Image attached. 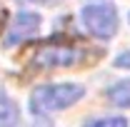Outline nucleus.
<instances>
[{"label": "nucleus", "instance_id": "6e6552de", "mask_svg": "<svg viewBox=\"0 0 130 127\" xmlns=\"http://www.w3.org/2000/svg\"><path fill=\"white\" fill-rule=\"evenodd\" d=\"M115 67H130V52H123L115 57Z\"/></svg>", "mask_w": 130, "mask_h": 127}, {"label": "nucleus", "instance_id": "20e7f679", "mask_svg": "<svg viewBox=\"0 0 130 127\" xmlns=\"http://www.w3.org/2000/svg\"><path fill=\"white\" fill-rule=\"evenodd\" d=\"M80 52L73 48H65V45H50V48H43L35 57L32 62L38 67H70V65L78 62Z\"/></svg>", "mask_w": 130, "mask_h": 127}, {"label": "nucleus", "instance_id": "f03ea898", "mask_svg": "<svg viewBox=\"0 0 130 127\" xmlns=\"http://www.w3.org/2000/svg\"><path fill=\"white\" fill-rule=\"evenodd\" d=\"M83 25L90 35L100 40H110L118 32V15L110 3H88L83 8Z\"/></svg>", "mask_w": 130, "mask_h": 127}, {"label": "nucleus", "instance_id": "39448f33", "mask_svg": "<svg viewBox=\"0 0 130 127\" xmlns=\"http://www.w3.org/2000/svg\"><path fill=\"white\" fill-rule=\"evenodd\" d=\"M108 100L118 107H130V80H120L108 90Z\"/></svg>", "mask_w": 130, "mask_h": 127}, {"label": "nucleus", "instance_id": "1a4fd4ad", "mask_svg": "<svg viewBox=\"0 0 130 127\" xmlns=\"http://www.w3.org/2000/svg\"><path fill=\"white\" fill-rule=\"evenodd\" d=\"M32 3H50V0H32Z\"/></svg>", "mask_w": 130, "mask_h": 127}, {"label": "nucleus", "instance_id": "7ed1b4c3", "mask_svg": "<svg viewBox=\"0 0 130 127\" xmlns=\"http://www.w3.org/2000/svg\"><path fill=\"white\" fill-rule=\"evenodd\" d=\"M38 30H40V15L38 13H28V10L18 13L13 17L8 32H5V48H13L18 43H25V40L35 37Z\"/></svg>", "mask_w": 130, "mask_h": 127}, {"label": "nucleus", "instance_id": "423d86ee", "mask_svg": "<svg viewBox=\"0 0 130 127\" xmlns=\"http://www.w3.org/2000/svg\"><path fill=\"white\" fill-rule=\"evenodd\" d=\"M18 122V105L8 95L0 92V127H15Z\"/></svg>", "mask_w": 130, "mask_h": 127}, {"label": "nucleus", "instance_id": "0eeeda50", "mask_svg": "<svg viewBox=\"0 0 130 127\" xmlns=\"http://www.w3.org/2000/svg\"><path fill=\"white\" fill-rule=\"evenodd\" d=\"M85 127H128L125 117H100V120H90Z\"/></svg>", "mask_w": 130, "mask_h": 127}, {"label": "nucleus", "instance_id": "f257e3e1", "mask_svg": "<svg viewBox=\"0 0 130 127\" xmlns=\"http://www.w3.org/2000/svg\"><path fill=\"white\" fill-rule=\"evenodd\" d=\"M85 95L83 85H73V82H63V85H43L38 87L30 97V110L35 115H48L55 110H65L70 105H75L80 97Z\"/></svg>", "mask_w": 130, "mask_h": 127}]
</instances>
